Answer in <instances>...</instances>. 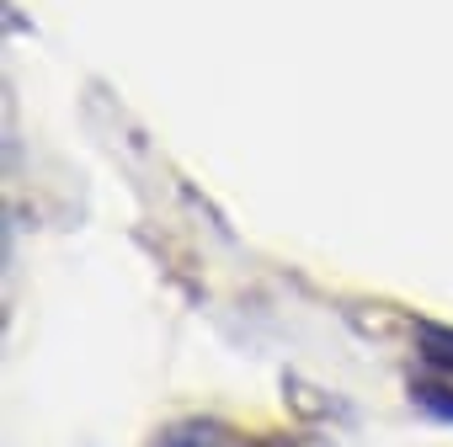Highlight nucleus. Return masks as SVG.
<instances>
[{
	"mask_svg": "<svg viewBox=\"0 0 453 447\" xmlns=\"http://www.w3.org/2000/svg\"><path fill=\"white\" fill-rule=\"evenodd\" d=\"M421 357L437 378H453V330L442 325H421Z\"/></svg>",
	"mask_w": 453,
	"mask_h": 447,
	"instance_id": "2",
	"label": "nucleus"
},
{
	"mask_svg": "<svg viewBox=\"0 0 453 447\" xmlns=\"http://www.w3.org/2000/svg\"><path fill=\"white\" fill-rule=\"evenodd\" d=\"M155 447H273V442L246 436V431H235V426H224V420H181V426L160 431Z\"/></svg>",
	"mask_w": 453,
	"mask_h": 447,
	"instance_id": "1",
	"label": "nucleus"
},
{
	"mask_svg": "<svg viewBox=\"0 0 453 447\" xmlns=\"http://www.w3.org/2000/svg\"><path fill=\"white\" fill-rule=\"evenodd\" d=\"M411 394H416V405L432 410L437 420H453V378H421Z\"/></svg>",
	"mask_w": 453,
	"mask_h": 447,
	"instance_id": "3",
	"label": "nucleus"
}]
</instances>
